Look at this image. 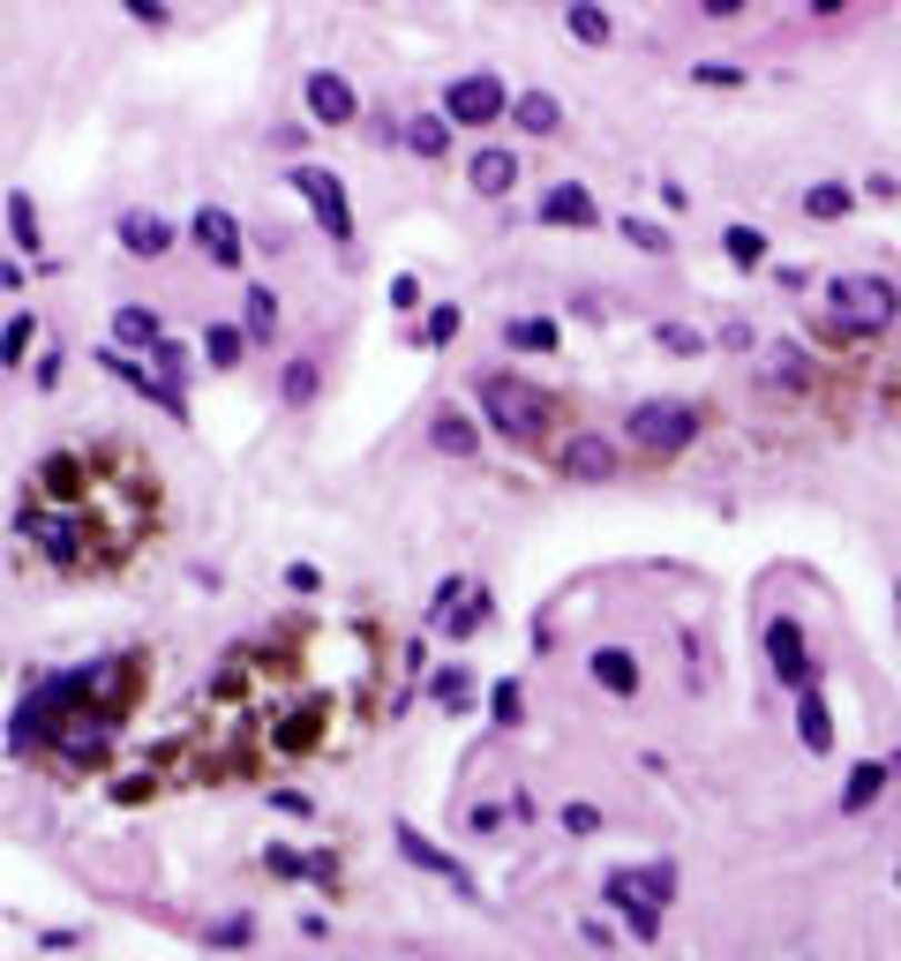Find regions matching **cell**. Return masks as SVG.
Returning a JSON list of instances; mask_svg holds the SVG:
<instances>
[{
    "label": "cell",
    "mask_w": 901,
    "mask_h": 961,
    "mask_svg": "<svg viewBox=\"0 0 901 961\" xmlns=\"http://www.w3.org/2000/svg\"><path fill=\"white\" fill-rule=\"evenodd\" d=\"M669 894H677L669 864H653V871H609V909H623V924L639 931V939H653V931H661Z\"/></svg>",
    "instance_id": "obj_2"
},
{
    "label": "cell",
    "mask_w": 901,
    "mask_h": 961,
    "mask_svg": "<svg viewBox=\"0 0 901 961\" xmlns=\"http://www.w3.org/2000/svg\"><path fill=\"white\" fill-rule=\"evenodd\" d=\"M767 383L797 391V383H804V353H797V346H781V353H774V369H767Z\"/></svg>",
    "instance_id": "obj_34"
},
{
    "label": "cell",
    "mask_w": 901,
    "mask_h": 961,
    "mask_svg": "<svg viewBox=\"0 0 901 961\" xmlns=\"http://www.w3.org/2000/svg\"><path fill=\"white\" fill-rule=\"evenodd\" d=\"M241 331H249V339H271V331H279V293H271V286H249V301H241Z\"/></svg>",
    "instance_id": "obj_20"
},
{
    "label": "cell",
    "mask_w": 901,
    "mask_h": 961,
    "mask_svg": "<svg viewBox=\"0 0 901 961\" xmlns=\"http://www.w3.org/2000/svg\"><path fill=\"white\" fill-rule=\"evenodd\" d=\"M563 23H571V38H579V46H609V16H601L593 0H579V8H563Z\"/></svg>",
    "instance_id": "obj_23"
},
{
    "label": "cell",
    "mask_w": 901,
    "mask_h": 961,
    "mask_svg": "<svg viewBox=\"0 0 901 961\" xmlns=\"http://www.w3.org/2000/svg\"><path fill=\"white\" fill-rule=\"evenodd\" d=\"M894 601H901V587H894Z\"/></svg>",
    "instance_id": "obj_45"
},
{
    "label": "cell",
    "mask_w": 901,
    "mask_h": 961,
    "mask_svg": "<svg viewBox=\"0 0 901 961\" xmlns=\"http://www.w3.org/2000/svg\"><path fill=\"white\" fill-rule=\"evenodd\" d=\"M391 834H399V849H406V864H421V871H436V879H451V887H459V894H473V879H467V864H459V857H451V849H436L429 834H413V827H391Z\"/></svg>",
    "instance_id": "obj_7"
},
{
    "label": "cell",
    "mask_w": 901,
    "mask_h": 961,
    "mask_svg": "<svg viewBox=\"0 0 901 961\" xmlns=\"http://www.w3.org/2000/svg\"><path fill=\"white\" fill-rule=\"evenodd\" d=\"M879 789H887V767H857V774L841 781V811H864V804H879Z\"/></svg>",
    "instance_id": "obj_21"
},
{
    "label": "cell",
    "mask_w": 901,
    "mask_h": 961,
    "mask_svg": "<svg viewBox=\"0 0 901 961\" xmlns=\"http://www.w3.org/2000/svg\"><path fill=\"white\" fill-rule=\"evenodd\" d=\"M293 188H301V196H309V211L323 218V233H331V241H353V211H346V181L339 173H323V166H293Z\"/></svg>",
    "instance_id": "obj_6"
},
{
    "label": "cell",
    "mask_w": 901,
    "mask_h": 961,
    "mask_svg": "<svg viewBox=\"0 0 901 961\" xmlns=\"http://www.w3.org/2000/svg\"><path fill=\"white\" fill-rule=\"evenodd\" d=\"M481 413H489V429L519 436V443L549 429V399H541L533 383H519V376H489V383H481Z\"/></svg>",
    "instance_id": "obj_3"
},
{
    "label": "cell",
    "mask_w": 901,
    "mask_h": 961,
    "mask_svg": "<svg viewBox=\"0 0 901 961\" xmlns=\"http://www.w3.org/2000/svg\"><path fill=\"white\" fill-rule=\"evenodd\" d=\"M316 399V361L301 353V361H286V406H309Z\"/></svg>",
    "instance_id": "obj_31"
},
{
    "label": "cell",
    "mask_w": 901,
    "mask_h": 961,
    "mask_svg": "<svg viewBox=\"0 0 901 961\" xmlns=\"http://www.w3.org/2000/svg\"><path fill=\"white\" fill-rule=\"evenodd\" d=\"M459 323H467V316H459V309H436V316H429V346L459 339Z\"/></svg>",
    "instance_id": "obj_38"
},
{
    "label": "cell",
    "mask_w": 901,
    "mask_h": 961,
    "mask_svg": "<svg viewBox=\"0 0 901 961\" xmlns=\"http://www.w3.org/2000/svg\"><path fill=\"white\" fill-rule=\"evenodd\" d=\"M699 83H714V91H729V83H744V68H729V61H707V68H699Z\"/></svg>",
    "instance_id": "obj_39"
},
{
    "label": "cell",
    "mask_w": 901,
    "mask_h": 961,
    "mask_svg": "<svg viewBox=\"0 0 901 961\" xmlns=\"http://www.w3.org/2000/svg\"><path fill=\"white\" fill-rule=\"evenodd\" d=\"M263 864L279 871V879H301V871H309V857H293V849H271V857H263Z\"/></svg>",
    "instance_id": "obj_43"
},
{
    "label": "cell",
    "mask_w": 901,
    "mask_h": 961,
    "mask_svg": "<svg viewBox=\"0 0 901 961\" xmlns=\"http://www.w3.org/2000/svg\"><path fill=\"white\" fill-rule=\"evenodd\" d=\"M23 346H31V316L16 309V316H8V369H16V361H23Z\"/></svg>",
    "instance_id": "obj_37"
},
{
    "label": "cell",
    "mask_w": 901,
    "mask_h": 961,
    "mask_svg": "<svg viewBox=\"0 0 901 961\" xmlns=\"http://www.w3.org/2000/svg\"><path fill=\"white\" fill-rule=\"evenodd\" d=\"M767 653H774V677L789 683V691H811V653H804V631H797L789 617L767 631Z\"/></svg>",
    "instance_id": "obj_8"
},
{
    "label": "cell",
    "mask_w": 901,
    "mask_h": 961,
    "mask_svg": "<svg viewBox=\"0 0 901 961\" xmlns=\"http://www.w3.org/2000/svg\"><path fill=\"white\" fill-rule=\"evenodd\" d=\"M8 233H16V249H38V211L23 188H8Z\"/></svg>",
    "instance_id": "obj_25"
},
{
    "label": "cell",
    "mask_w": 901,
    "mask_h": 961,
    "mask_svg": "<svg viewBox=\"0 0 901 961\" xmlns=\"http://www.w3.org/2000/svg\"><path fill=\"white\" fill-rule=\"evenodd\" d=\"M113 339L121 346H151L158 353V346H166V323H158L143 301H121V309H113Z\"/></svg>",
    "instance_id": "obj_14"
},
{
    "label": "cell",
    "mask_w": 901,
    "mask_h": 961,
    "mask_svg": "<svg viewBox=\"0 0 901 961\" xmlns=\"http://www.w3.org/2000/svg\"><path fill=\"white\" fill-rule=\"evenodd\" d=\"M436 699H443V707H473V677L467 669H443V677H436Z\"/></svg>",
    "instance_id": "obj_35"
},
{
    "label": "cell",
    "mask_w": 901,
    "mask_h": 961,
    "mask_svg": "<svg viewBox=\"0 0 901 961\" xmlns=\"http://www.w3.org/2000/svg\"><path fill=\"white\" fill-rule=\"evenodd\" d=\"M241 339H249V331H233V323H211V331H203V353H211V369H233V361H241Z\"/></svg>",
    "instance_id": "obj_27"
},
{
    "label": "cell",
    "mask_w": 901,
    "mask_h": 961,
    "mask_svg": "<svg viewBox=\"0 0 901 961\" xmlns=\"http://www.w3.org/2000/svg\"><path fill=\"white\" fill-rule=\"evenodd\" d=\"M429 436H436V451H451V459H473V443H481V429H473V421L459 413V406H443Z\"/></svg>",
    "instance_id": "obj_17"
},
{
    "label": "cell",
    "mask_w": 901,
    "mask_h": 961,
    "mask_svg": "<svg viewBox=\"0 0 901 961\" xmlns=\"http://www.w3.org/2000/svg\"><path fill=\"white\" fill-rule=\"evenodd\" d=\"M106 751V721H68V759H98Z\"/></svg>",
    "instance_id": "obj_30"
},
{
    "label": "cell",
    "mask_w": 901,
    "mask_h": 961,
    "mask_svg": "<svg viewBox=\"0 0 901 961\" xmlns=\"http://www.w3.org/2000/svg\"><path fill=\"white\" fill-rule=\"evenodd\" d=\"M467 181H473V196H511L519 188V158L503 151V143H489V151H473Z\"/></svg>",
    "instance_id": "obj_10"
},
{
    "label": "cell",
    "mask_w": 901,
    "mask_h": 961,
    "mask_svg": "<svg viewBox=\"0 0 901 961\" xmlns=\"http://www.w3.org/2000/svg\"><path fill=\"white\" fill-rule=\"evenodd\" d=\"M827 309H834L841 331H887L901 309L894 279H879V271H841L834 286H827Z\"/></svg>",
    "instance_id": "obj_1"
},
{
    "label": "cell",
    "mask_w": 901,
    "mask_h": 961,
    "mask_svg": "<svg viewBox=\"0 0 901 961\" xmlns=\"http://www.w3.org/2000/svg\"><path fill=\"white\" fill-rule=\"evenodd\" d=\"M797 737H804L811 759L834 751V721H827V707H819V691H804V707H797Z\"/></svg>",
    "instance_id": "obj_19"
},
{
    "label": "cell",
    "mask_w": 901,
    "mask_h": 961,
    "mask_svg": "<svg viewBox=\"0 0 901 961\" xmlns=\"http://www.w3.org/2000/svg\"><path fill=\"white\" fill-rule=\"evenodd\" d=\"M661 346H669V353H699V331H684V323H661Z\"/></svg>",
    "instance_id": "obj_40"
},
{
    "label": "cell",
    "mask_w": 901,
    "mask_h": 961,
    "mask_svg": "<svg viewBox=\"0 0 901 961\" xmlns=\"http://www.w3.org/2000/svg\"><path fill=\"white\" fill-rule=\"evenodd\" d=\"M196 249L211 256V263H241V218L203 203V211H196Z\"/></svg>",
    "instance_id": "obj_9"
},
{
    "label": "cell",
    "mask_w": 901,
    "mask_h": 961,
    "mask_svg": "<svg viewBox=\"0 0 901 961\" xmlns=\"http://www.w3.org/2000/svg\"><path fill=\"white\" fill-rule=\"evenodd\" d=\"M121 241H128V256H166V249H173V226H166L158 211H128L121 218Z\"/></svg>",
    "instance_id": "obj_13"
},
{
    "label": "cell",
    "mask_w": 901,
    "mask_h": 961,
    "mask_svg": "<svg viewBox=\"0 0 901 961\" xmlns=\"http://www.w3.org/2000/svg\"><path fill=\"white\" fill-rule=\"evenodd\" d=\"M563 473L609 481V473H617V443H609V436H571V443H563Z\"/></svg>",
    "instance_id": "obj_11"
},
{
    "label": "cell",
    "mask_w": 901,
    "mask_h": 961,
    "mask_svg": "<svg viewBox=\"0 0 901 961\" xmlns=\"http://www.w3.org/2000/svg\"><path fill=\"white\" fill-rule=\"evenodd\" d=\"M406 143H413L421 158H443L451 151V128L436 121V113H421V121H406Z\"/></svg>",
    "instance_id": "obj_24"
},
{
    "label": "cell",
    "mask_w": 901,
    "mask_h": 961,
    "mask_svg": "<svg viewBox=\"0 0 901 961\" xmlns=\"http://www.w3.org/2000/svg\"><path fill=\"white\" fill-rule=\"evenodd\" d=\"M587 669H593V683H601V691H617V699H631V691H639V661H631L623 647H601Z\"/></svg>",
    "instance_id": "obj_15"
},
{
    "label": "cell",
    "mask_w": 901,
    "mask_h": 961,
    "mask_svg": "<svg viewBox=\"0 0 901 961\" xmlns=\"http://www.w3.org/2000/svg\"><path fill=\"white\" fill-rule=\"evenodd\" d=\"M249 917H241V909H233V917H218V924H211V947H249Z\"/></svg>",
    "instance_id": "obj_36"
},
{
    "label": "cell",
    "mask_w": 901,
    "mask_h": 961,
    "mask_svg": "<svg viewBox=\"0 0 901 961\" xmlns=\"http://www.w3.org/2000/svg\"><path fill=\"white\" fill-rule=\"evenodd\" d=\"M181 376H188V353L173 339L158 346V383H166V391H173V399H181Z\"/></svg>",
    "instance_id": "obj_33"
},
{
    "label": "cell",
    "mask_w": 901,
    "mask_h": 961,
    "mask_svg": "<svg viewBox=\"0 0 901 961\" xmlns=\"http://www.w3.org/2000/svg\"><path fill=\"white\" fill-rule=\"evenodd\" d=\"M541 218H549V226H593L601 211H593V196H587V188H571V181H563V188H549V196H541Z\"/></svg>",
    "instance_id": "obj_16"
},
{
    "label": "cell",
    "mask_w": 901,
    "mask_h": 961,
    "mask_svg": "<svg viewBox=\"0 0 901 961\" xmlns=\"http://www.w3.org/2000/svg\"><path fill=\"white\" fill-rule=\"evenodd\" d=\"M519 98L503 91V76H489V68H473V76H459L451 91H443V113L459 128H489V121H503Z\"/></svg>",
    "instance_id": "obj_4"
},
{
    "label": "cell",
    "mask_w": 901,
    "mask_h": 961,
    "mask_svg": "<svg viewBox=\"0 0 901 961\" xmlns=\"http://www.w3.org/2000/svg\"><path fill=\"white\" fill-rule=\"evenodd\" d=\"M894 879H901V864H894Z\"/></svg>",
    "instance_id": "obj_44"
},
{
    "label": "cell",
    "mask_w": 901,
    "mask_h": 961,
    "mask_svg": "<svg viewBox=\"0 0 901 961\" xmlns=\"http://www.w3.org/2000/svg\"><path fill=\"white\" fill-rule=\"evenodd\" d=\"M489 707H497V721H519V683H497Z\"/></svg>",
    "instance_id": "obj_41"
},
{
    "label": "cell",
    "mask_w": 901,
    "mask_h": 961,
    "mask_svg": "<svg viewBox=\"0 0 901 961\" xmlns=\"http://www.w3.org/2000/svg\"><path fill=\"white\" fill-rule=\"evenodd\" d=\"M849 203H857V196H849V188H841V181H819V188H811V196H804V211H811V218H841V211H849Z\"/></svg>",
    "instance_id": "obj_28"
},
{
    "label": "cell",
    "mask_w": 901,
    "mask_h": 961,
    "mask_svg": "<svg viewBox=\"0 0 901 961\" xmlns=\"http://www.w3.org/2000/svg\"><path fill=\"white\" fill-rule=\"evenodd\" d=\"M721 249H729V263H767V233L759 226H729Z\"/></svg>",
    "instance_id": "obj_26"
},
{
    "label": "cell",
    "mask_w": 901,
    "mask_h": 961,
    "mask_svg": "<svg viewBox=\"0 0 901 961\" xmlns=\"http://www.w3.org/2000/svg\"><path fill=\"white\" fill-rule=\"evenodd\" d=\"M691 436H699V413L677 399H647V406H631V443L639 451H684Z\"/></svg>",
    "instance_id": "obj_5"
},
{
    "label": "cell",
    "mask_w": 901,
    "mask_h": 961,
    "mask_svg": "<svg viewBox=\"0 0 901 961\" xmlns=\"http://www.w3.org/2000/svg\"><path fill=\"white\" fill-rule=\"evenodd\" d=\"M511 121L527 128V136H557V128H563V106H557L549 91H527L519 106H511Z\"/></svg>",
    "instance_id": "obj_18"
},
{
    "label": "cell",
    "mask_w": 901,
    "mask_h": 961,
    "mask_svg": "<svg viewBox=\"0 0 901 961\" xmlns=\"http://www.w3.org/2000/svg\"><path fill=\"white\" fill-rule=\"evenodd\" d=\"M563 827H571V834H593V827H601V811H593V804H563Z\"/></svg>",
    "instance_id": "obj_42"
},
{
    "label": "cell",
    "mask_w": 901,
    "mask_h": 961,
    "mask_svg": "<svg viewBox=\"0 0 901 961\" xmlns=\"http://www.w3.org/2000/svg\"><path fill=\"white\" fill-rule=\"evenodd\" d=\"M503 339L519 346V353H557V323H541V316H519V323H503Z\"/></svg>",
    "instance_id": "obj_22"
},
{
    "label": "cell",
    "mask_w": 901,
    "mask_h": 961,
    "mask_svg": "<svg viewBox=\"0 0 901 961\" xmlns=\"http://www.w3.org/2000/svg\"><path fill=\"white\" fill-rule=\"evenodd\" d=\"M623 241L647 256H669V226H653V218H623Z\"/></svg>",
    "instance_id": "obj_29"
},
{
    "label": "cell",
    "mask_w": 901,
    "mask_h": 961,
    "mask_svg": "<svg viewBox=\"0 0 901 961\" xmlns=\"http://www.w3.org/2000/svg\"><path fill=\"white\" fill-rule=\"evenodd\" d=\"M309 113L316 121H353V83H346V76H309Z\"/></svg>",
    "instance_id": "obj_12"
},
{
    "label": "cell",
    "mask_w": 901,
    "mask_h": 961,
    "mask_svg": "<svg viewBox=\"0 0 901 961\" xmlns=\"http://www.w3.org/2000/svg\"><path fill=\"white\" fill-rule=\"evenodd\" d=\"M46 549H53V557H76V549H83V527H76V519H46Z\"/></svg>",
    "instance_id": "obj_32"
}]
</instances>
